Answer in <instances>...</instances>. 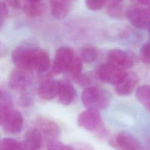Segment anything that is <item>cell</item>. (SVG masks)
Segmentation results:
<instances>
[{
    "label": "cell",
    "mask_w": 150,
    "mask_h": 150,
    "mask_svg": "<svg viewBox=\"0 0 150 150\" xmlns=\"http://www.w3.org/2000/svg\"><path fill=\"white\" fill-rule=\"evenodd\" d=\"M11 57L16 67L28 69L38 73L47 71L50 66L47 52L39 47H18L12 51Z\"/></svg>",
    "instance_id": "6da1fadb"
},
{
    "label": "cell",
    "mask_w": 150,
    "mask_h": 150,
    "mask_svg": "<svg viewBox=\"0 0 150 150\" xmlns=\"http://www.w3.org/2000/svg\"><path fill=\"white\" fill-rule=\"evenodd\" d=\"M82 59L71 47L63 46L57 49L52 64V73L66 71L73 76L81 73Z\"/></svg>",
    "instance_id": "7a4b0ae2"
},
{
    "label": "cell",
    "mask_w": 150,
    "mask_h": 150,
    "mask_svg": "<svg viewBox=\"0 0 150 150\" xmlns=\"http://www.w3.org/2000/svg\"><path fill=\"white\" fill-rule=\"evenodd\" d=\"M83 104L87 108L103 110L110 103L108 94L97 87H88L84 88L81 96Z\"/></svg>",
    "instance_id": "3957f363"
},
{
    "label": "cell",
    "mask_w": 150,
    "mask_h": 150,
    "mask_svg": "<svg viewBox=\"0 0 150 150\" xmlns=\"http://www.w3.org/2000/svg\"><path fill=\"white\" fill-rule=\"evenodd\" d=\"M98 111L93 108L84 110L77 118V124L83 129L94 132L97 136L103 137L106 134V131L103 127L101 117Z\"/></svg>",
    "instance_id": "277c9868"
},
{
    "label": "cell",
    "mask_w": 150,
    "mask_h": 150,
    "mask_svg": "<svg viewBox=\"0 0 150 150\" xmlns=\"http://www.w3.org/2000/svg\"><path fill=\"white\" fill-rule=\"evenodd\" d=\"M0 123L5 132L16 134L22 130L23 119L20 111L11 108L0 112Z\"/></svg>",
    "instance_id": "5b68a950"
},
{
    "label": "cell",
    "mask_w": 150,
    "mask_h": 150,
    "mask_svg": "<svg viewBox=\"0 0 150 150\" xmlns=\"http://www.w3.org/2000/svg\"><path fill=\"white\" fill-rule=\"evenodd\" d=\"M126 70L107 62L98 67L96 76L100 81L115 86L127 74Z\"/></svg>",
    "instance_id": "8992f818"
},
{
    "label": "cell",
    "mask_w": 150,
    "mask_h": 150,
    "mask_svg": "<svg viewBox=\"0 0 150 150\" xmlns=\"http://www.w3.org/2000/svg\"><path fill=\"white\" fill-rule=\"evenodd\" d=\"M33 79L32 70L16 67L9 74L8 84L12 89L22 91L31 85Z\"/></svg>",
    "instance_id": "52a82bcc"
},
{
    "label": "cell",
    "mask_w": 150,
    "mask_h": 150,
    "mask_svg": "<svg viewBox=\"0 0 150 150\" xmlns=\"http://www.w3.org/2000/svg\"><path fill=\"white\" fill-rule=\"evenodd\" d=\"M125 16L135 28L146 29L150 24V13L147 9L132 6L125 11Z\"/></svg>",
    "instance_id": "ba28073f"
},
{
    "label": "cell",
    "mask_w": 150,
    "mask_h": 150,
    "mask_svg": "<svg viewBox=\"0 0 150 150\" xmlns=\"http://www.w3.org/2000/svg\"><path fill=\"white\" fill-rule=\"evenodd\" d=\"M108 144L115 149L125 150L141 149L138 141L127 132H120L112 135L108 140Z\"/></svg>",
    "instance_id": "9c48e42d"
},
{
    "label": "cell",
    "mask_w": 150,
    "mask_h": 150,
    "mask_svg": "<svg viewBox=\"0 0 150 150\" xmlns=\"http://www.w3.org/2000/svg\"><path fill=\"white\" fill-rule=\"evenodd\" d=\"M135 60V57L132 53L121 49H112L107 55L108 62L125 70L131 68Z\"/></svg>",
    "instance_id": "30bf717a"
},
{
    "label": "cell",
    "mask_w": 150,
    "mask_h": 150,
    "mask_svg": "<svg viewBox=\"0 0 150 150\" xmlns=\"http://www.w3.org/2000/svg\"><path fill=\"white\" fill-rule=\"evenodd\" d=\"M36 125L48 142L56 139L60 132L59 125L54 121L46 117H38L36 120Z\"/></svg>",
    "instance_id": "8fae6325"
},
{
    "label": "cell",
    "mask_w": 150,
    "mask_h": 150,
    "mask_svg": "<svg viewBox=\"0 0 150 150\" xmlns=\"http://www.w3.org/2000/svg\"><path fill=\"white\" fill-rule=\"evenodd\" d=\"M77 0H50L51 15L57 19L65 18L71 11Z\"/></svg>",
    "instance_id": "7c38bea8"
},
{
    "label": "cell",
    "mask_w": 150,
    "mask_h": 150,
    "mask_svg": "<svg viewBox=\"0 0 150 150\" xmlns=\"http://www.w3.org/2000/svg\"><path fill=\"white\" fill-rule=\"evenodd\" d=\"M59 88V81L52 79L43 80L39 85L38 93L43 100H50L57 96Z\"/></svg>",
    "instance_id": "4fadbf2b"
},
{
    "label": "cell",
    "mask_w": 150,
    "mask_h": 150,
    "mask_svg": "<svg viewBox=\"0 0 150 150\" xmlns=\"http://www.w3.org/2000/svg\"><path fill=\"white\" fill-rule=\"evenodd\" d=\"M139 81L137 75L133 72H127L122 79L115 85V91L120 96L130 94Z\"/></svg>",
    "instance_id": "5bb4252c"
},
{
    "label": "cell",
    "mask_w": 150,
    "mask_h": 150,
    "mask_svg": "<svg viewBox=\"0 0 150 150\" xmlns=\"http://www.w3.org/2000/svg\"><path fill=\"white\" fill-rule=\"evenodd\" d=\"M76 91L73 85L66 79L59 80V88L57 94L59 102L65 105L70 104L74 100Z\"/></svg>",
    "instance_id": "9a60e30c"
},
{
    "label": "cell",
    "mask_w": 150,
    "mask_h": 150,
    "mask_svg": "<svg viewBox=\"0 0 150 150\" xmlns=\"http://www.w3.org/2000/svg\"><path fill=\"white\" fill-rule=\"evenodd\" d=\"M23 142L25 149H39L42 144V135L37 128L30 129L26 132Z\"/></svg>",
    "instance_id": "2e32d148"
},
{
    "label": "cell",
    "mask_w": 150,
    "mask_h": 150,
    "mask_svg": "<svg viewBox=\"0 0 150 150\" xmlns=\"http://www.w3.org/2000/svg\"><path fill=\"white\" fill-rule=\"evenodd\" d=\"M45 9V5L41 2H30L23 0V10L26 16L36 18L40 16Z\"/></svg>",
    "instance_id": "e0dca14e"
},
{
    "label": "cell",
    "mask_w": 150,
    "mask_h": 150,
    "mask_svg": "<svg viewBox=\"0 0 150 150\" xmlns=\"http://www.w3.org/2000/svg\"><path fill=\"white\" fill-rule=\"evenodd\" d=\"M138 101L150 111V85H143L136 90Z\"/></svg>",
    "instance_id": "ac0fdd59"
},
{
    "label": "cell",
    "mask_w": 150,
    "mask_h": 150,
    "mask_svg": "<svg viewBox=\"0 0 150 150\" xmlns=\"http://www.w3.org/2000/svg\"><path fill=\"white\" fill-rule=\"evenodd\" d=\"M80 57L83 61L87 63L94 62L98 56V52L96 47L91 46H85L80 51Z\"/></svg>",
    "instance_id": "d6986e66"
},
{
    "label": "cell",
    "mask_w": 150,
    "mask_h": 150,
    "mask_svg": "<svg viewBox=\"0 0 150 150\" xmlns=\"http://www.w3.org/2000/svg\"><path fill=\"white\" fill-rule=\"evenodd\" d=\"M0 149H25L23 142H19L11 138H4L0 142Z\"/></svg>",
    "instance_id": "ffe728a7"
},
{
    "label": "cell",
    "mask_w": 150,
    "mask_h": 150,
    "mask_svg": "<svg viewBox=\"0 0 150 150\" xmlns=\"http://www.w3.org/2000/svg\"><path fill=\"white\" fill-rule=\"evenodd\" d=\"M107 15L114 19H121L124 14L121 3H108L107 8Z\"/></svg>",
    "instance_id": "44dd1931"
},
{
    "label": "cell",
    "mask_w": 150,
    "mask_h": 150,
    "mask_svg": "<svg viewBox=\"0 0 150 150\" xmlns=\"http://www.w3.org/2000/svg\"><path fill=\"white\" fill-rule=\"evenodd\" d=\"M13 108V102L9 93L5 91L1 90L0 96V112Z\"/></svg>",
    "instance_id": "7402d4cb"
},
{
    "label": "cell",
    "mask_w": 150,
    "mask_h": 150,
    "mask_svg": "<svg viewBox=\"0 0 150 150\" xmlns=\"http://www.w3.org/2000/svg\"><path fill=\"white\" fill-rule=\"evenodd\" d=\"M140 58L146 64H150V39L145 42L140 50Z\"/></svg>",
    "instance_id": "603a6c76"
},
{
    "label": "cell",
    "mask_w": 150,
    "mask_h": 150,
    "mask_svg": "<svg viewBox=\"0 0 150 150\" xmlns=\"http://www.w3.org/2000/svg\"><path fill=\"white\" fill-rule=\"evenodd\" d=\"M107 0H85L87 8L91 11H98L106 4Z\"/></svg>",
    "instance_id": "cb8c5ba5"
},
{
    "label": "cell",
    "mask_w": 150,
    "mask_h": 150,
    "mask_svg": "<svg viewBox=\"0 0 150 150\" xmlns=\"http://www.w3.org/2000/svg\"><path fill=\"white\" fill-rule=\"evenodd\" d=\"M46 148L48 149L55 150H69L73 149L71 146L66 145L56 139L48 142Z\"/></svg>",
    "instance_id": "d4e9b609"
},
{
    "label": "cell",
    "mask_w": 150,
    "mask_h": 150,
    "mask_svg": "<svg viewBox=\"0 0 150 150\" xmlns=\"http://www.w3.org/2000/svg\"><path fill=\"white\" fill-rule=\"evenodd\" d=\"M73 79L79 85L82 86H88L91 83V79L88 75L79 73L73 76Z\"/></svg>",
    "instance_id": "484cf974"
},
{
    "label": "cell",
    "mask_w": 150,
    "mask_h": 150,
    "mask_svg": "<svg viewBox=\"0 0 150 150\" xmlns=\"http://www.w3.org/2000/svg\"><path fill=\"white\" fill-rule=\"evenodd\" d=\"M8 15V4L5 1H2L1 3V17H0V23L1 26H2L4 22L6 20Z\"/></svg>",
    "instance_id": "4316f807"
},
{
    "label": "cell",
    "mask_w": 150,
    "mask_h": 150,
    "mask_svg": "<svg viewBox=\"0 0 150 150\" xmlns=\"http://www.w3.org/2000/svg\"><path fill=\"white\" fill-rule=\"evenodd\" d=\"M8 5L13 8H19L21 7V0H4Z\"/></svg>",
    "instance_id": "83f0119b"
},
{
    "label": "cell",
    "mask_w": 150,
    "mask_h": 150,
    "mask_svg": "<svg viewBox=\"0 0 150 150\" xmlns=\"http://www.w3.org/2000/svg\"><path fill=\"white\" fill-rule=\"evenodd\" d=\"M136 1L139 4L148 6L150 5V0H136Z\"/></svg>",
    "instance_id": "f1b7e54d"
},
{
    "label": "cell",
    "mask_w": 150,
    "mask_h": 150,
    "mask_svg": "<svg viewBox=\"0 0 150 150\" xmlns=\"http://www.w3.org/2000/svg\"><path fill=\"white\" fill-rule=\"evenodd\" d=\"M108 3H121L122 0H107Z\"/></svg>",
    "instance_id": "f546056e"
},
{
    "label": "cell",
    "mask_w": 150,
    "mask_h": 150,
    "mask_svg": "<svg viewBox=\"0 0 150 150\" xmlns=\"http://www.w3.org/2000/svg\"><path fill=\"white\" fill-rule=\"evenodd\" d=\"M148 32V36H149V39H150V24L149 25V26L148 27V28L146 29Z\"/></svg>",
    "instance_id": "4dcf8cb0"
},
{
    "label": "cell",
    "mask_w": 150,
    "mask_h": 150,
    "mask_svg": "<svg viewBox=\"0 0 150 150\" xmlns=\"http://www.w3.org/2000/svg\"><path fill=\"white\" fill-rule=\"evenodd\" d=\"M25 1H30V2H39V1H40L41 0H25Z\"/></svg>",
    "instance_id": "1f68e13d"
},
{
    "label": "cell",
    "mask_w": 150,
    "mask_h": 150,
    "mask_svg": "<svg viewBox=\"0 0 150 150\" xmlns=\"http://www.w3.org/2000/svg\"><path fill=\"white\" fill-rule=\"evenodd\" d=\"M147 10H148V11L149 12V13H150V5L148 6V8H147Z\"/></svg>",
    "instance_id": "d6a6232c"
}]
</instances>
